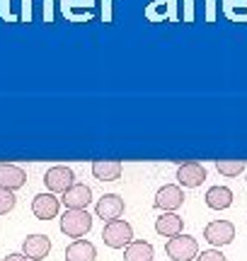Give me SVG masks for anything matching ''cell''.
I'll return each mask as SVG.
<instances>
[{"mask_svg":"<svg viewBox=\"0 0 247 261\" xmlns=\"http://www.w3.org/2000/svg\"><path fill=\"white\" fill-rule=\"evenodd\" d=\"M95 5L97 0H56L58 12L66 17L70 24H85L95 19Z\"/></svg>","mask_w":247,"mask_h":261,"instance_id":"cell-1","label":"cell"},{"mask_svg":"<svg viewBox=\"0 0 247 261\" xmlns=\"http://www.w3.org/2000/svg\"><path fill=\"white\" fill-rule=\"evenodd\" d=\"M90 230H92V215L87 213V208H78V211L66 208V213L61 215V232L66 234V237L80 240Z\"/></svg>","mask_w":247,"mask_h":261,"instance_id":"cell-2","label":"cell"},{"mask_svg":"<svg viewBox=\"0 0 247 261\" xmlns=\"http://www.w3.org/2000/svg\"><path fill=\"white\" fill-rule=\"evenodd\" d=\"M143 17L151 24H160V22H180L182 15L177 8V0H148Z\"/></svg>","mask_w":247,"mask_h":261,"instance_id":"cell-3","label":"cell"},{"mask_svg":"<svg viewBox=\"0 0 247 261\" xmlns=\"http://www.w3.org/2000/svg\"><path fill=\"white\" fill-rule=\"evenodd\" d=\"M102 240L112 249H126L133 242V227L121 218L119 220H109L105 225V230H102Z\"/></svg>","mask_w":247,"mask_h":261,"instance_id":"cell-4","label":"cell"},{"mask_svg":"<svg viewBox=\"0 0 247 261\" xmlns=\"http://www.w3.org/2000/svg\"><path fill=\"white\" fill-rule=\"evenodd\" d=\"M165 252L172 261H191L199 256V242L191 234H177V237L167 240Z\"/></svg>","mask_w":247,"mask_h":261,"instance_id":"cell-5","label":"cell"},{"mask_svg":"<svg viewBox=\"0 0 247 261\" xmlns=\"http://www.w3.org/2000/svg\"><path fill=\"white\" fill-rule=\"evenodd\" d=\"M44 184H46L48 194H63V191H68V189L76 184V174H73V169L66 167V165H54V167L46 169Z\"/></svg>","mask_w":247,"mask_h":261,"instance_id":"cell-6","label":"cell"},{"mask_svg":"<svg viewBox=\"0 0 247 261\" xmlns=\"http://www.w3.org/2000/svg\"><path fill=\"white\" fill-rule=\"evenodd\" d=\"M204 240L209 244H213L216 249L226 247L235 240V225L230 220H211L206 227H204Z\"/></svg>","mask_w":247,"mask_h":261,"instance_id":"cell-7","label":"cell"},{"mask_svg":"<svg viewBox=\"0 0 247 261\" xmlns=\"http://www.w3.org/2000/svg\"><path fill=\"white\" fill-rule=\"evenodd\" d=\"M184 203V191L180 184H165L155 194V208H160L162 213H175Z\"/></svg>","mask_w":247,"mask_h":261,"instance_id":"cell-8","label":"cell"},{"mask_svg":"<svg viewBox=\"0 0 247 261\" xmlns=\"http://www.w3.org/2000/svg\"><path fill=\"white\" fill-rule=\"evenodd\" d=\"M206 167L201 162H184L177 167V184L182 189H196L206 181Z\"/></svg>","mask_w":247,"mask_h":261,"instance_id":"cell-9","label":"cell"},{"mask_svg":"<svg viewBox=\"0 0 247 261\" xmlns=\"http://www.w3.org/2000/svg\"><path fill=\"white\" fill-rule=\"evenodd\" d=\"M58 211H61V198H56V194H37L32 198V213L37 215L39 220H51L56 218Z\"/></svg>","mask_w":247,"mask_h":261,"instance_id":"cell-10","label":"cell"},{"mask_svg":"<svg viewBox=\"0 0 247 261\" xmlns=\"http://www.w3.org/2000/svg\"><path fill=\"white\" fill-rule=\"evenodd\" d=\"M124 198L119 194H105L100 201H97L95 205V213L97 218H102L105 223H109V220H119L124 215Z\"/></svg>","mask_w":247,"mask_h":261,"instance_id":"cell-11","label":"cell"},{"mask_svg":"<svg viewBox=\"0 0 247 261\" xmlns=\"http://www.w3.org/2000/svg\"><path fill=\"white\" fill-rule=\"evenodd\" d=\"M48 252H51V240L41 232L29 234L27 240L22 242V254L29 261H44L48 256Z\"/></svg>","mask_w":247,"mask_h":261,"instance_id":"cell-12","label":"cell"},{"mask_svg":"<svg viewBox=\"0 0 247 261\" xmlns=\"http://www.w3.org/2000/svg\"><path fill=\"white\" fill-rule=\"evenodd\" d=\"M90 201H92V189L87 187V184H78V181L68 189V191H63V194H61V203L66 205V208H70V211L87 208V205H90Z\"/></svg>","mask_w":247,"mask_h":261,"instance_id":"cell-13","label":"cell"},{"mask_svg":"<svg viewBox=\"0 0 247 261\" xmlns=\"http://www.w3.org/2000/svg\"><path fill=\"white\" fill-rule=\"evenodd\" d=\"M27 184V172L12 162H0V187L8 191H17Z\"/></svg>","mask_w":247,"mask_h":261,"instance_id":"cell-14","label":"cell"},{"mask_svg":"<svg viewBox=\"0 0 247 261\" xmlns=\"http://www.w3.org/2000/svg\"><path fill=\"white\" fill-rule=\"evenodd\" d=\"M124 165L119 160H95L92 162V177L100 181H116L121 177Z\"/></svg>","mask_w":247,"mask_h":261,"instance_id":"cell-15","label":"cell"},{"mask_svg":"<svg viewBox=\"0 0 247 261\" xmlns=\"http://www.w3.org/2000/svg\"><path fill=\"white\" fill-rule=\"evenodd\" d=\"M97 249L87 240H73L66 247V261H95Z\"/></svg>","mask_w":247,"mask_h":261,"instance_id":"cell-16","label":"cell"},{"mask_svg":"<svg viewBox=\"0 0 247 261\" xmlns=\"http://www.w3.org/2000/svg\"><path fill=\"white\" fill-rule=\"evenodd\" d=\"M182 227H184V220L177 213H162L160 218H155V232L162 237H177L182 234Z\"/></svg>","mask_w":247,"mask_h":261,"instance_id":"cell-17","label":"cell"},{"mask_svg":"<svg viewBox=\"0 0 247 261\" xmlns=\"http://www.w3.org/2000/svg\"><path fill=\"white\" fill-rule=\"evenodd\" d=\"M204 198H206V205L213 208V211H226V208L233 205V191L228 187H220V184L218 187H211Z\"/></svg>","mask_w":247,"mask_h":261,"instance_id":"cell-18","label":"cell"},{"mask_svg":"<svg viewBox=\"0 0 247 261\" xmlns=\"http://www.w3.org/2000/svg\"><path fill=\"white\" fill-rule=\"evenodd\" d=\"M155 256V249H153L151 242L145 240H133L126 249H124V259L126 261H153Z\"/></svg>","mask_w":247,"mask_h":261,"instance_id":"cell-19","label":"cell"},{"mask_svg":"<svg viewBox=\"0 0 247 261\" xmlns=\"http://www.w3.org/2000/svg\"><path fill=\"white\" fill-rule=\"evenodd\" d=\"M220 10L235 24H245L247 22V0H220Z\"/></svg>","mask_w":247,"mask_h":261,"instance_id":"cell-20","label":"cell"},{"mask_svg":"<svg viewBox=\"0 0 247 261\" xmlns=\"http://www.w3.org/2000/svg\"><path fill=\"white\" fill-rule=\"evenodd\" d=\"M245 167H247L245 160H218L216 162V169L223 177H240L245 172Z\"/></svg>","mask_w":247,"mask_h":261,"instance_id":"cell-21","label":"cell"},{"mask_svg":"<svg viewBox=\"0 0 247 261\" xmlns=\"http://www.w3.org/2000/svg\"><path fill=\"white\" fill-rule=\"evenodd\" d=\"M17 203V198H15V191H8V189L0 187V215H8L12 208Z\"/></svg>","mask_w":247,"mask_h":261,"instance_id":"cell-22","label":"cell"},{"mask_svg":"<svg viewBox=\"0 0 247 261\" xmlns=\"http://www.w3.org/2000/svg\"><path fill=\"white\" fill-rule=\"evenodd\" d=\"M0 19H3L5 24L19 22V15L12 10V0H0Z\"/></svg>","mask_w":247,"mask_h":261,"instance_id":"cell-23","label":"cell"},{"mask_svg":"<svg viewBox=\"0 0 247 261\" xmlns=\"http://www.w3.org/2000/svg\"><path fill=\"white\" fill-rule=\"evenodd\" d=\"M19 22L24 24L34 22V0H19Z\"/></svg>","mask_w":247,"mask_h":261,"instance_id":"cell-24","label":"cell"},{"mask_svg":"<svg viewBox=\"0 0 247 261\" xmlns=\"http://www.w3.org/2000/svg\"><path fill=\"white\" fill-rule=\"evenodd\" d=\"M194 261H228V259H226V254L220 252V249L213 247V249H204V252H199V256H196Z\"/></svg>","mask_w":247,"mask_h":261,"instance_id":"cell-25","label":"cell"},{"mask_svg":"<svg viewBox=\"0 0 247 261\" xmlns=\"http://www.w3.org/2000/svg\"><path fill=\"white\" fill-rule=\"evenodd\" d=\"M41 10H44V22L54 24V19H56V0H41Z\"/></svg>","mask_w":247,"mask_h":261,"instance_id":"cell-26","label":"cell"},{"mask_svg":"<svg viewBox=\"0 0 247 261\" xmlns=\"http://www.w3.org/2000/svg\"><path fill=\"white\" fill-rule=\"evenodd\" d=\"M194 0H182V22L184 24H191L194 22Z\"/></svg>","mask_w":247,"mask_h":261,"instance_id":"cell-27","label":"cell"},{"mask_svg":"<svg viewBox=\"0 0 247 261\" xmlns=\"http://www.w3.org/2000/svg\"><path fill=\"white\" fill-rule=\"evenodd\" d=\"M102 22L105 24L114 22V0H102Z\"/></svg>","mask_w":247,"mask_h":261,"instance_id":"cell-28","label":"cell"},{"mask_svg":"<svg viewBox=\"0 0 247 261\" xmlns=\"http://www.w3.org/2000/svg\"><path fill=\"white\" fill-rule=\"evenodd\" d=\"M218 17V0H206V22L213 24Z\"/></svg>","mask_w":247,"mask_h":261,"instance_id":"cell-29","label":"cell"},{"mask_svg":"<svg viewBox=\"0 0 247 261\" xmlns=\"http://www.w3.org/2000/svg\"><path fill=\"white\" fill-rule=\"evenodd\" d=\"M3 261H29L27 256H24V254H8V256H3Z\"/></svg>","mask_w":247,"mask_h":261,"instance_id":"cell-30","label":"cell"}]
</instances>
